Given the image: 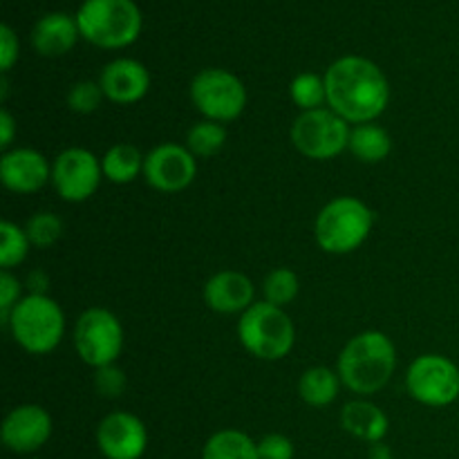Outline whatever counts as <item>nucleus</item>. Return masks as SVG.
Returning <instances> with one entry per match:
<instances>
[{"label": "nucleus", "mask_w": 459, "mask_h": 459, "mask_svg": "<svg viewBox=\"0 0 459 459\" xmlns=\"http://www.w3.org/2000/svg\"><path fill=\"white\" fill-rule=\"evenodd\" d=\"M368 455H370V459H394L390 446H385L384 442L370 444V453H368Z\"/></svg>", "instance_id": "obj_36"}, {"label": "nucleus", "mask_w": 459, "mask_h": 459, "mask_svg": "<svg viewBox=\"0 0 459 459\" xmlns=\"http://www.w3.org/2000/svg\"><path fill=\"white\" fill-rule=\"evenodd\" d=\"M291 101L300 108V112L318 110V108L327 106V88L325 76L316 74V72H300L294 76L290 85Z\"/></svg>", "instance_id": "obj_25"}, {"label": "nucleus", "mask_w": 459, "mask_h": 459, "mask_svg": "<svg viewBox=\"0 0 459 459\" xmlns=\"http://www.w3.org/2000/svg\"><path fill=\"white\" fill-rule=\"evenodd\" d=\"M13 137H16V119H13L7 108H3L0 110V148L9 151Z\"/></svg>", "instance_id": "obj_34"}, {"label": "nucleus", "mask_w": 459, "mask_h": 459, "mask_svg": "<svg viewBox=\"0 0 459 459\" xmlns=\"http://www.w3.org/2000/svg\"><path fill=\"white\" fill-rule=\"evenodd\" d=\"M103 179L101 160L81 146L65 148L52 161V186L63 202L81 204L97 193Z\"/></svg>", "instance_id": "obj_11"}, {"label": "nucleus", "mask_w": 459, "mask_h": 459, "mask_svg": "<svg viewBox=\"0 0 459 459\" xmlns=\"http://www.w3.org/2000/svg\"><path fill=\"white\" fill-rule=\"evenodd\" d=\"M375 227V211L354 195L327 202L314 222V238L325 254L348 255L361 249Z\"/></svg>", "instance_id": "obj_3"}, {"label": "nucleus", "mask_w": 459, "mask_h": 459, "mask_svg": "<svg viewBox=\"0 0 459 459\" xmlns=\"http://www.w3.org/2000/svg\"><path fill=\"white\" fill-rule=\"evenodd\" d=\"M18 58V36L9 25H0V70L9 72Z\"/></svg>", "instance_id": "obj_33"}, {"label": "nucleus", "mask_w": 459, "mask_h": 459, "mask_svg": "<svg viewBox=\"0 0 459 459\" xmlns=\"http://www.w3.org/2000/svg\"><path fill=\"white\" fill-rule=\"evenodd\" d=\"M227 143V128L218 121L202 119L193 124L186 133V148L195 157H213Z\"/></svg>", "instance_id": "obj_24"}, {"label": "nucleus", "mask_w": 459, "mask_h": 459, "mask_svg": "<svg viewBox=\"0 0 459 459\" xmlns=\"http://www.w3.org/2000/svg\"><path fill=\"white\" fill-rule=\"evenodd\" d=\"M48 285H49V278L43 269L30 272V276H27V290H30V294L48 296Z\"/></svg>", "instance_id": "obj_35"}, {"label": "nucleus", "mask_w": 459, "mask_h": 459, "mask_svg": "<svg viewBox=\"0 0 459 459\" xmlns=\"http://www.w3.org/2000/svg\"><path fill=\"white\" fill-rule=\"evenodd\" d=\"M143 161L146 155L134 143L119 142L108 148L101 157L103 178L112 184H130L143 175Z\"/></svg>", "instance_id": "obj_20"}, {"label": "nucleus", "mask_w": 459, "mask_h": 459, "mask_svg": "<svg viewBox=\"0 0 459 459\" xmlns=\"http://www.w3.org/2000/svg\"><path fill=\"white\" fill-rule=\"evenodd\" d=\"M255 287L242 272L224 269L213 273L204 285L206 307L218 314H245L255 303Z\"/></svg>", "instance_id": "obj_17"}, {"label": "nucleus", "mask_w": 459, "mask_h": 459, "mask_svg": "<svg viewBox=\"0 0 459 459\" xmlns=\"http://www.w3.org/2000/svg\"><path fill=\"white\" fill-rule=\"evenodd\" d=\"M406 390L421 406H451L459 399V368L444 354H421L408 368Z\"/></svg>", "instance_id": "obj_10"}, {"label": "nucleus", "mask_w": 459, "mask_h": 459, "mask_svg": "<svg viewBox=\"0 0 459 459\" xmlns=\"http://www.w3.org/2000/svg\"><path fill=\"white\" fill-rule=\"evenodd\" d=\"M348 151L363 164H379V161L388 160V155L393 152V137L375 121L352 126Z\"/></svg>", "instance_id": "obj_21"}, {"label": "nucleus", "mask_w": 459, "mask_h": 459, "mask_svg": "<svg viewBox=\"0 0 459 459\" xmlns=\"http://www.w3.org/2000/svg\"><path fill=\"white\" fill-rule=\"evenodd\" d=\"M124 325L106 307H90L76 318L74 348L85 366L106 368L117 363L124 350Z\"/></svg>", "instance_id": "obj_9"}, {"label": "nucleus", "mask_w": 459, "mask_h": 459, "mask_svg": "<svg viewBox=\"0 0 459 459\" xmlns=\"http://www.w3.org/2000/svg\"><path fill=\"white\" fill-rule=\"evenodd\" d=\"M0 182L7 191L31 195L52 182V164L34 148H12L0 160Z\"/></svg>", "instance_id": "obj_15"}, {"label": "nucleus", "mask_w": 459, "mask_h": 459, "mask_svg": "<svg viewBox=\"0 0 459 459\" xmlns=\"http://www.w3.org/2000/svg\"><path fill=\"white\" fill-rule=\"evenodd\" d=\"M197 178V157L186 146L166 142L152 148L143 161V179L160 193H179Z\"/></svg>", "instance_id": "obj_12"}, {"label": "nucleus", "mask_w": 459, "mask_h": 459, "mask_svg": "<svg viewBox=\"0 0 459 459\" xmlns=\"http://www.w3.org/2000/svg\"><path fill=\"white\" fill-rule=\"evenodd\" d=\"M52 430V415L43 406L22 403V406L12 408L4 415L0 435H3V444L9 451L18 453V455H30V453L40 451L49 442Z\"/></svg>", "instance_id": "obj_13"}, {"label": "nucleus", "mask_w": 459, "mask_h": 459, "mask_svg": "<svg viewBox=\"0 0 459 459\" xmlns=\"http://www.w3.org/2000/svg\"><path fill=\"white\" fill-rule=\"evenodd\" d=\"M341 426H343L345 433L361 439V442L379 444L388 435L390 421L388 415L377 403L368 402V399H357V402H350L343 406Z\"/></svg>", "instance_id": "obj_19"}, {"label": "nucleus", "mask_w": 459, "mask_h": 459, "mask_svg": "<svg viewBox=\"0 0 459 459\" xmlns=\"http://www.w3.org/2000/svg\"><path fill=\"white\" fill-rule=\"evenodd\" d=\"M300 291V281L296 276L294 269L278 267L269 272L263 281V296L267 303L276 305V307H287L294 303L296 296Z\"/></svg>", "instance_id": "obj_27"}, {"label": "nucleus", "mask_w": 459, "mask_h": 459, "mask_svg": "<svg viewBox=\"0 0 459 459\" xmlns=\"http://www.w3.org/2000/svg\"><path fill=\"white\" fill-rule=\"evenodd\" d=\"M191 103L204 119L229 124L245 112L247 88L233 72L222 67H206L191 81Z\"/></svg>", "instance_id": "obj_7"}, {"label": "nucleus", "mask_w": 459, "mask_h": 459, "mask_svg": "<svg viewBox=\"0 0 459 459\" xmlns=\"http://www.w3.org/2000/svg\"><path fill=\"white\" fill-rule=\"evenodd\" d=\"M81 36L76 18L63 12L45 13L31 27V45L43 56H63L74 48L76 39Z\"/></svg>", "instance_id": "obj_18"}, {"label": "nucleus", "mask_w": 459, "mask_h": 459, "mask_svg": "<svg viewBox=\"0 0 459 459\" xmlns=\"http://www.w3.org/2000/svg\"><path fill=\"white\" fill-rule=\"evenodd\" d=\"M202 459H260L258 442H254L245 430H218L206 439Z\"/></svg>", "instance_id": "obj_23"}, {"label": "nucleus", "mask_w": 459, "mask_h": 459, "mask_svg": "<svg viewBox=\"0 0 459 459\" xmlns=\"http://www.w3.org/2000/svg\"><path fill=\"white\" fill-rule=\"evenodd\" d=\"M30 249L31 242L25 229L9 222V220H3L0 222V267H3V272H12L13 267L25 263Z\"/></svg>", "instance_id": "obj_26"}, {"label": "nucleus", "mask_w": 459, "mask_h": 459, "mask_svg": "<svg viewBox=\"0 0 459 459\" xmlns=\"http://www.w3.org/2000/svg\"><path fill=\"white\" fill-rule=\"evenodd\" d=\"M21 281L12 272H0V318H3V325L7 323L12 309L21 303Z\"/></svg>", "instance_id": "obj_31"}, {"label": "nucleus", "mask_w": 459, "mask_h": 459, "mask_svg": "<svg viewBox=\"0 0 459 459\" xmlns=\"http://www.w3.org/2000/svg\"><path fill=\"white\" fill-rule=\"evenodd\" d=\"M4 327L25 352L40 357L61 345L65 336V314L52 296L27 294L12 309Z\"/></svg>", "instance_id": "obj_4"}, {"label": "nucleus", "mask_w": 459, "mask_h": 459, "mask_svg": "<svg viewBox=\"0 0 459 459\" xmlns=\"http://www.w3.org/2000/svg\"><path fill=\"white\" fill-rule=\"evenodd\" d=\"M238 339L251 357L260 361H281L294 350L296 327L285 307L260 300L240 314Z\"/></svg>", "instance_id": "obj_6"}, {"label": "nucleus", "mask_w": 459, "mask_h": 459, "mask_svg": "<svg viewBox=\"0 0 459 459\" xmlns=\"http://www.w3.org/2000/svg\"><path fill=\"white\" fill-rule=\"evenodd\" d=\"M25 231L31 247H36V249H48V247L56 245L61 240L63 220L56 213H49V211H39V213H34L27 220Z\"/></svg>", "instance_id": "obj_28"}, {"label": "nucleus", "mask_w": 459, "mask_h": 459, "mask_svg": "<svg viewBox=\"0 0 459 459\" xmlns=\"http://www.w3.org/2000/svg\"><path fill=\"white\" fill-rule=\"evenodd\" d=\"M94 388L101 394L103 399H117L121 397V393L126 390V375L121 368H117L115 363L106 368H99L97 375H94Z\"/></svg>", "instance_id": "obj_30"}, {"label": "nucleus", "mask_w": 459, "mask_h": 459, "mask_svg": "<svg viewBox=\"0 0 459 459\" xmlns=\"http://www.w3.org/2000/svg\"><path fill=\"white\" fill-rule=\"evenodd\" d=\"M99 85L108 101L130 106V103L142 101L148 94L151 74H148L146 65L134 58H115L101 70Z\"/></svg>", "instance_id": "obj_16"}, {"label": "nucleus", "mask_w": 459, "mask_h": 459, "mask_svg": "<svg viewBox=\"0 0 459 459\" xmlns=\"http://www.w3.org/2000/svg\"><path fill=\"white\" fill-rule=\"evenodd\" d=\"M74 18L81 36L97 48H126L142 31V12L134 0H83Z\"/></svg>", "instance_id": "obj_5"}, {"label": "nucleus", "mask_w": 459, "mask_h": 459, "mask_svg": "<svg viewBox=\"0 0 459 459\" xmlns=\"http://www.w3.org/2000/svg\"><path fill=\"white\" fill-rule=\"evenodd\" d=\"M97 446L106 459H139L148 448L146 424L133 412H110L97 426Z\"/></svg>", "instance_id": "obj_14"}, {"label": "nucleus", "mask_w": 459, "mask_h": 459, "mask_svg": "<svg viewBox=\"0 0 459 459\" xmlns=\"http://www.w3.org/2000/svg\"><path fill=\"white\" fill-rule=\"evenodd\" d=\"M294 444L290 437L281 433L264 435L258 442V457L260 459H294Z\"/></svg>", "instance_id": "obj_32"}, {"label": "nucleus", "mask_w": 459, "mask_h": 459, "mask_svg": "<svg viewBox=\"0 0 459 459\" xmlns=\"http://www.w3.org/2000/svg\"><path fill=\"white\" fill-rule=\"evenodd\" d=\"M106 94H103L99 81H76L70 90H67V108L79 115H92L99 110Z\"/></svg>", "instance_id": "obj_29"}, {"label": "nucleus", "mask_w": 459, "mask_h": 459, "mask_svg": "<svg viewBox=\"0 0 459 459\" xmlns=\"http://www.w3.org/2000/svg\"><path fill=\"white\" fill-rule=\"evenodd\" d=\"M397 368V348L384 332L368 330L352 336L341 352L336 372L350 393L372 397L385 388Z\"/></svg>", "instance_id": "obj_2"}, {"label": "nucleus", "mask_w": 459, "mask_h": 459, "mask_svg": "<svg viewBox=\"0 0 459 459\" xmlns=\"http://www.w3.org/2000/svg\"><path fill=\"white\" fill-rule=\"evenodd\" d=\"M341 377L325 366H314L305 370L299 379V397L312 408H325L336 402L341 390Z\"/></svg>", "instance_id": "obj_22"}, {"label": "nucleus", "mask_w": 459, "mask_h": 459, "mask_svg": "<svg viewBox=\"0 0 459 459\" xmlns=\"http://www.w3.org/2000/svg\"><path fill=\"white\" fill-rule=\"evenodd\" d=\"M327 108L348 124H372L390 103V83L384 70L370 58L348 54L325 72Z\"/></svg>", "instance_id": "obj_1"}, {"label": "nucleus", "mask_w": 459, "mask_h": 459, "mask_svg": "<svg viewBox=\"0 0 459 459\" xmlns=\"http://www.w3.org/2000/svg\"><path fill=\"white\" fill-rule=\"evenodd\" d=\"M352 126L332 108L300 112L291 124V143L300 155L314 161H327L348 151Z\"/></svg>", "instance_id": "obj_8"}]
</instances>
